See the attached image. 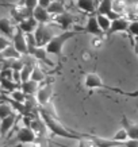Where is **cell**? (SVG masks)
I'll return each instance as SVG.
<instances>
[{
  "label": "cell",
  "instance_id": "1",
  "mask_svg": "<svg viewBox=\"0 0 138 147\" xmlns=\"http://www.w3.org/2000/svg\"><path fill=\"white\" fill-rule=\"evenodd\" d=\"M39 116L45 121V124H46V127H48V129H49V132L52 135H57V136H61V138L72 139V140H77V142L84 136V134H81V132H75V131H72L69 128H65L56 119V116L53 113L48 112L44 108H39Z\"/></svg>",
  "mask_w": 138,
  "mask_h": 147
},
{
  "label": "cell",
  "instance_id": "2",
  "mask_svg": "<svg viewBox=\"0 0 138 147\" xmlns=\"http://www.w3.org/2000/svg\"><path fill=\"white\" fill-rule=\"evenodd\" d=\"M84 85H85L87 89H104V90H111V92H114V93L122 94V96H125V97H138V90H134V92H126V90L119 89V88H115V86L106 85L96 73H88V74H85Z\"/></svg>",
  "mask_w": 138,
  "mask_h": 147
},
{
  "label": "cell",
  "instance_id": "3",
  "mask_svg": "<svg viewBox=\"0 0 138 147\" xmlns=\"http://www.w3.org/2000/svg\"><path fill=\"white\" fill-rule=\"evenodd\" d=\"M76 35H79V31H63L61 34H58V35H54L52 38V40L45 46V49H46L48 54H53V55H58L60 57L61 53H63L64 45L71 38H73Z\"/></svg>",
  "mask_w": 138,
  "mask_h": 147
},
{
  "label": "cell",
  "instance_id": "4",
  "mask_svg": "<svg viewBox=\"0 0 138 147\" xmlns=\"http://www.w3.org/2000/svg\"><path fill=\"white\" fill-rule=\"evenodd\" d=\"M53 96V81H45L44 84L39 86L38 93H37V101L39 108L46 109L50 102V98Z\"/></svg>",
  "mask_w": 138,
  "mask_h": 147
},
{
  "label": "cell",
  "instance_id": "5",
  "mask_svg": "<svg viewBox=\"0 0 138 147\" xmlns=\"http://www.w3.org/2000/svg\"><path fill=\"white\" fill-rule=\"evenodd\" d=\"M34 36H35L38 47H45L52 40V38L54 35L52 32V30L48 27V24H38L35 32H34Z\"/></svg>",
  "mask_w": 138,
  "mask_h": 147
},
{
  "label": "cell",
  "instance_id": "6",
  "mask_svg": "<svg viewBox=\"0 0 138 147\" xmlns=\"http://www.w3.org/2000/svg\"><path fill=\"white\" fill-rule=\"evenodd\" d=\"M96 15H104L111 20L120 18L119 13L115 12L114 9V0H100L98 8H96Z\"/></svg>",
  "mask_w": 138,
  "mask_h": 147
},
{
  "label": "cell",
  "instance_id": "7",
  "mask_svg": "<svg viewBox=\"0 0 138 147\" xmlns=\"http://www.w3.org/2000/svg\"><path fill=\"white\" fill-rule=\"evenodd\" d=\"M12 46L16 49L20 55H29V49H27V40H26V34L16 26V31L12 38Z\"/></svg>",
  "mask_w": 138,
  "mask_h": 147
},
{
  "label": "cell",
  "instance_id": "8",
  "mask_svg": "<svg viewBox=\"0 0 138 147\" xmlns=\"http://www.w3.org/2000/svg\"><path fill=\"white\" fill-rule=\"evenodd\" d=\"M16 140L19 143H22V144H33L37 140V134L30 127L24 125V127L18 129V132H16Z\"/></svg>",
  "mask_w": 138,
  "mask_h": 147
},
{
  "label": "cell",
  "instance_id": "9",
  "mask_svg": "<svg viewBox=\"0 0 138 147\" xmlns=\"http://www.w3.org/2000/svg\"><path fill=\"white\" fill-rule=\"evenodd\" d=\"M83 32H85V34H92V35L98 36V38L104 35V32L102 31V28L99 27L96 15H89L88 16V20H87L85 27L83 28Z\"/></svg>",
  "mask_w": 138,
  "mask_h": 147
},
{
  "label": "cell",
  "instance_id": "10",
  "mask_svg": "<svg viewBox=\"0 0 138 147\" xmlns=\"http://www.w3.org/2000/svg\"><path fill=\"white\" fill-rule=\"evenodd\" d=\"M129 24H130V22L126 18L115 19V20L111 22V27H110V30H108V32H107L106 35L111 36V35H114V34H116V32H127Z\"/></svg>",
  "mask_w": 138,
  "mask_h": 147
},
{
  "label": "cell",
  "instance_id": "11",
  "mask_svg": "<svg viewBox=\"0 0 138 147\" xmlns=\"http://www.w3.org/2000/svg\"><path fill=\"white\" fill-rule=\"evenodd\" d=\"M53 20L63 28L64 31H69L68 28L73 24V22H75V16L69 12H64V13H61V15H57Z\"/></svg>",
  "mask_w": 138,
  "mask_h": 147
},
{
  "label": "cell",
  "instance_id": "12",
  "mask_svg": "<svg viewBox=\"0 0 138 147\" xmlns=\"http://www.w3.org/2000/svg\"><path fill=\"white\" fill-rule=\"evenodd\" d=\"M15 31H16V26H14L10 19L7 18L0 19V32L4 34V36H7V38H10L12 40L14 35H15Z\"/></svg>",
  "mask_w": 138,
  "mask_h": 147
},
{
  "label": "cell",
  "instance_id": "13",
  "mask_svg": "<svg viewBox=\"0 0 138 147\" xmlns=\"http://www.w3.org/2000/svg\"><path fill=\"white\" fill-rule=\"evenodd\" d=\"M16 119H18V116L15 115V113H12L11 116L5 117L3 120H0V138L5 136V135L11 131V128H12L14 125H15V123H16Z\"/></svg>",
  "mask_w": 138,
  "mask_h": 147
},
{
  "label": "cell",
  "instance_id": "14",
  "mask_svg": "<svg viewBox=\"0 0 138 147\" xmlns=\"http://www.w3.org/2000/svg\"><path fill=\"white\" fill-rule=\"evenodd\" d=\"M122 125L129 135V139H137L138 140V123H133L123 115L122 116Z\"/></svg>",
  "mask_w": 138,
  "mask_h": 147
},
{
  "label": "cell",
  "instance_id": "15",
  "mask_svg": "<svg viewBox=\"0 0 138 147\" xmlns=\"http://www.w3.org/2000/svg\"><path fill=\"white\" fill-rule=\"evenodd\" d=\"M38 24H39V23L31 16V18H27V19H24V20H22V22L18 24V27L24 34H34L37 30V27H38Z\"/></svg>",
  "mask_w": 138,
  "mask_h": 147
},
{
  "label": "cell",
  "instance_id": "16",
  "mask_svg": "<svg viewBox=\"0 0 138 147\" xmlns=\"http://www.w3.org/2000/svg\"><path fill=\"white\" fill-rule=\"evenodd\" d=\"M33 18L35 19L39 24H46V23L50 22V13L46 8H42V7L38 5L33 12Z\"/></svg>",
  "mask_w": 138,
  "mask_h": 147
},
{
  "label": "cell",
  "instance_id": "17",
  "mask_svg": "<svg viewBox=\"0 0 138 147\" xmlns=\"http://www.w3.org/2000/svg\"><path fill=\"white\" fill-rule=\"evenodd\" d=\"M39 86L41 85L38 84L37 81L29 80V81H26V82H22V84H20V89H22L27 96H37Z\"/></svg>",
  "mask_w": 138,
  "mask_h": 147
},
{
  "label": "cell",
  "instance_id": "18",
  "mask_svg": "<svg viewBox=\"0 0 138 147\" xmlns=\"http://www.w3.org/2000/svg\"><path fill=\"white\" fill-rule=\"evenodd\" d=\"M77 7L81 11L92 15V12L96 11V1L95 0H77Z\"/></svg>",
  "mask_w": 138,
  "mask_h": 147
},
{
  "label": "cell",
  "instance_id": "19",
  "mask_svg": "<svg viewBox=\"0 0 138 147\" xmlns=\"http://www.w3.org/2000/svg\"><path fill=\"white\" fill-rule=\"evenodd\" d=\"M0 85H1V89L7 90V92H14L16 89H20V85L16 84L15 81H12L11 78H4V77H0Z\"/></svg>",
  "mask_w": 138,
  "mask_h": 147
},
{
  "label": "cell",
  "instance_id": "20",
  "mask_svg": "<svg viewBox=\"0 0 138 147\" xmlns=\"http://www.w3.org/2000/svg\"><path fill=\"white\" fill-rule=\"evenodd\" d=\"M33 58H35V59H39V61H44L45 63H48V65H53V63L50 62V59L48 58V51L45 47H37L34 50V53L31 54Z\"/></svg>",
  "mask_w": 138,
  "mask_h": 147
},
{
  "label": "cell",
  "instance_id": "21",
  "mask_svg": "<svg viewBox=\"0 0 138 147\" xmlns=\"http://www.w3.org/2000/svg\"><path fill=\"white\" fill-rule=\"evenodd\" d=\"M60 147H68V146H61V144H58ZM77 147H98L96 146V143L95 140L92 139L91 134H84V136L79 140V146Z\"/></svg>",
  "mask_w": 138,
  "mask_h": 147
},
{
  "label": "cell",
  "instance_id": "22",
  "mask_svg": "<svg viewBox=\"0 0 138 147\" xmlns=\"http://www.w3.org/2000/svg\"><path fill=\"white\" fill-rule=\"evenodd\" d=\"M96 19H98V23H99V27L102 28V31L104 32V34H107L108 32V30H110V27H111V19H108L107 16H104V15H96Z\"/></svg>",
  "mask_w": 138,
  "mask_h": 147
},
{
  "label": "cell",
  "instance_id": "23",
  "mask_svg": "<svg viewBox=\"0 0 138 147\" xmlns=\"http://www.w3.org/2000/svg\"><path fill=\"white\" fill-rule=\"evenodd\" d=\"M48 11H49L50 15H61V13H64L65 11H64V4L63 1H52V4L49 5V8H48Z\"/></svg>",
  "mask_w": 138,
  "mask_h": 147
},
{
  "label": "cell",
  "instance_id": "24",
  "mask_svg": "<svg viewBox=\"0 0 138 147\" xmlns=\"http://www.w3.org/2000/svg\"><path fill=\"white\" fill-rule=\"evenodd\" d=\"M127 34L130 35L131 43H133V46H134V40L133 39H135V42L138 40V19H135V20H133V22H130Z\"/></svg>",
  "mask_w": 138,
  "mask_h": 147
},
{
  "label": "cell",
  "instance_id": "25",
  "mask_svg": "<svg viewBox=\"0 0 138 147\" xmlns=\"http://www.w3.org/2000/svg\"><path fill=\"white\" fill-rule=\"evenodd\" d=\"M34 67H35V65H24V67L20 71V81L22 82H26V81L31 80V74H33Z\"/></svg>",
  "mask_w": 138,
  "mask_h": 147
},
{
  "label": "cell",
  "instance_id": "26",
  "mask_svg": "<svg viewBox=\"0 0 138 147\" xmlns=\"http://www.w3.org/2000/svg\"><path fill=\"white\" fill-rule=\"evenodd\" d=\"M10 97L12 98V100H15V101L24 104V102L27 101L29 96H27V94L24 93L22 89H16V90H14V92H11V93H10Z\"/></svg>",
  "mask_w": 138,
  "mask_h": 147
},
{
  "label": "cell",
  "instance_id": "27",
  "mask_svg": "<svg viewBox=\"0 0 138 147\" xmlns=\"http://www.w3.org/2000/svg\"><path fill=\"white\" fill-rule=\"evenodd\" d=\"M31 80H33V81H37L38 84H41V82H44V81L46 80V74H45L44 71H42V69H41L38 65H35L34 70H33Z\"/></svg>",
  "mask_w": 138,
  "mask_h": 147
},
{
  "label": "cell",
  "instance_id": "28",
  "mask_svg": "<svg viewBox=\"0 0 138 147\" xmlns=\"http://www.w3.org/2000/svg\"><path fill=\"white\" fill-rule=\"evenodd\" d=\"M12 113H14V109L8 102H1L0 104V120H3L5 117L11 116Z\"/></svg>",
  "mask_w": 138,
  "mask_h": 147
},
{
  "label": "cell",
  "instance_id": "29",
  "mask_svg": "<svg viewBox=\"0 0 138 147\" xmlns=\"http://www.w3.org/2000/svg\"><path fill=\"white\" fill-rule=\"evenodd\" d=\"M112 140H116V142L119 143H125L126 140H129V135H127V132H126V129L122 127L120 129H118L115 132V135L112 136Z\"/></svg>",
  "mask_w": 138,
  "mask_h": 147
},
{
  "label": "cell",
  "instance_id": "30",
  "mask_svg": "<svg viewBox=\"0 0 138 147\" xmlns=\"http://www.w3.org/2000/svg\"><path fill=\"white\" fill-rule=\"evenodd\" d=\"M20 4L30 12H34V9L38 7V0H23Z\"/></svg>",
  "mask_w": 138,
  "mask_h": 147
},
{
  "label": "cell",
  "instance_id": "31",
  "mask_svg": "<svg viewBox=\"0 0 138 147\" xmlns=\"http://www.w3.org/2000/svg\"><path fill=\"white\" fill-rule=\"evenodd\" d=\"M12 45V40L10 39V38H7V36L4 35H0V53L1 51H4L7 47H10V46Z\"/></svg>",
  "mask_w": 138,
  "mask_h": 147
},
{
  "label": "cell",
  "instance_id": "32",
  "mask_svg": "<svg viewBox=\"0 0 138 147\" xmlns=\"http://www.w3.org/2000/svg\"><path fill=\"white\" fill-rule=\"evenodd\" d=\"M126 147H138V140L137 139H129L123 143Z\"/></svg>",
  "mask_w": 138,
  "mask_h": 147
},
{
  "label": "cell",
  "instance_id": "33",
  "mask_svg": "<svg viewBox=\"0 0 138 147\" xmlns=\"http://www.w3.org/2000/svg\"><path fill=\"white\" fill-rule=\"evenodd\" d=\"M52 4V0H38V5L42 8H49V5Z\"/></svg>",
  "mask_w": 138,
  "mask_h": 147
},
{
  "label": "cell",
  "instance_id": "34",
  "mask_svg": "<svg viewBox=\"0 0 138 147\" xmlns=\"http://www.w3.org/2000/svg\"><path fill=\"white\" fill-rule=\"evenodd\" d=\"M133 47H134V51H135V54H137V57H138V40L135 42V43H134Z\"/></svg>",
  "mask_w": 138,
  "mask_h": 147
},
{
  "label": "cell",
  "instance_id": "35",
  "mask_svg": "<svg viewBox=\"0 0 138 147\" xmlns=\"http://www.w3.org/2000/svg\"><path fill=\"white\" fill-rule=\"evenodd\" d=\"M114 147H126L125 144H119V146H114Z\"/></svg>",
  "mask_w": 138,
  "mask_h": 147
},
{
  "label": "cell",
  "instance_id": "36",
  "mask_svg": "<svg viewBox=\"0 0 138 147\" xmlns=\"http://www.w3.org/2000/svg\"><path fill=\"white\" fill-rule=\"evenodd\" d=\"M52 1H61V0H52Z\"/></svg>",
  "mask_w": 138,
  "mask_h": 147
},
{
  "label": "cell",
  "instance_id": "37",
  "mask_svg": "<svg viewBox=\"0 0 138 147\" xmlns=\"http://www.w3.org/2000/svg\"><path fill=\"white\" fill-rule=\"evenodd\" d=\"M0 69H1V65H0Z\"/></svg>",
  "mask_w": 138,
  "mask_h": 147
},
{
  "label": "cell",
  "instance_id": "38",
  "mask_svg": "<svg viewBox=\"0 0 138 147\" xmlns=\"http://www.w3.org/2000/svg\"><path fill=\"white\" fill-rule=\"evenodd\" d=\"M12 147H15V146H12Z\"/></svg>",
  "mask_w": 138,
  "mask_h": 147
}]
</instances>
